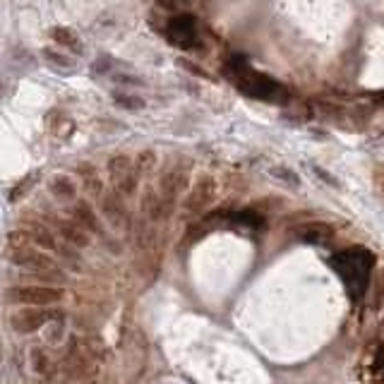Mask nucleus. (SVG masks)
<instances>
[{
    "instance_id": "obj_1",
    "label": "nucleus",
    "mask_w": 384,
    "mask_h": 384,
    "mask_svg": "<svg viewBox=\"0 0 384 384\" xmlns=\"http://www.w3.org/2000/svg\"><path fill=\"white\" fill-rule=\"evenodd\" d=\"M331 269L341 276L346 291L353 300H361L365 295V288L370 283V272L375 267V255L365 248H351L344 250V253L334 255L331 260Z\"/></svg>"
},
{
    "instance_id": "obj_2",
    "label": "nucleus",
    "mask_w": 384,
    "mask_h": 384,
    "mask_svg": "<svg viewBox=\"0 0 384 384\" xmlns=\"http://www.w3.org/2000/svg\"><path fill=\"white\" fill-rule=\"evenodd\" d=\"M8 298L12 303L20 305H34V307H43V305H58L67 298L65 288L60 286H15L8 291Z\"/></svg>"
},
{
    "instance_id": "obj_3",
    "label": "nucleus",
    "mask_w": 384,
    "mask_h": 384,
    "mask_svg": "<svg viewBox=\"0 0 384 384\" xmlns=\"http://www.w3.org/2000/svg\"><path fill=\"white\" fill-rule=\"evenodd\" d=\"M109 180H111V187L116 194L121 197H130L132 192L137 190V180L140 175L135 171V163H132L130 156H113L109 161Z\"/></svg>"
},
{
    "instance_id": "obj_4",
    "label": "nucleus",
    "mask_w": 384,
    "mask_h": 384,
    "mask_svg": "<svg viewBox=\"0 0 384 384\" xmlns=\"http://www.w3.org/2000/svg\"><path fill=\"white\" fill-rule=\"evenodd\" d=\"M216 194H219V182L214 180L212 175H199V178L194 180V185L190 187V192H187L185 202H182V209L190 214L204 212L207 207L214 204Z\"/></svg>"
},
{
    "instance_id": "obj_5",
    "label": "nucleus",
    "mask_w": 384,
    "mask_h": 384,
    "mask_svg": "<svg viewBox=\"0 0 384 384\" xmlns=\"http://www.w3.org/2000/svg\"><path fill=\"white\" fill-rule=\"evenodd\" d=\"M185 187H187V166H173L166 173H161L156 192L161 194V199L168 207H173L175 199L185 192Z\"/></svg>"
},
{
    "instance_id": "obj_6",
    "label": "nucleus",
    "mask_w": 384,
    "mask_h": 384,
    "mask_svg": "<svg viewBox=\"0 0 384 384\" xmlns=\"http://www.w3.org/2000/svg\"><path fill=\"white\" fill-rule=\"evenodd\" d=\"M166 39L171 41L173 46L190 48L192 43L197 41V24H194L190 15L173 17V20L166 24Z\"/></svg>"
},
{
    "instance_id": "obj_7",
    "label": "nucleus",
    "mask_w": 384,
    "mask_h": 384,
    "mask_svg": "<svg viewBox=\"0 0 384 384\" xmlns=\"http://www.w3.org/2000/svg\"><path fill=\"white\" fill-rule=\"evenodd\" d=\"M99 209H102L104 219L109 221L111 229H116V231L128 229V209H125L121 194L104 190L102 197H99Z\"/></svg>"
},
{
    "instance_id": "obj_8",
    "label": "nucleus",
    "mask_w": 384,
    "mask_h": 384,
    "mask_svg": "<svg viewBox=\"0 0 384 384\" xmlns=\"http://www.w3.org/2000/svg\"><path fill=\"white\" fill-rule=\"evenodd\" d=\"M10 262L17 264V267H22L24 272H29V269H53L55 262L51 260V255H46L43 250L39 248H24V250H15V253H8Z\"/></svg>"
},
{
    "instance_id": "obj_9",
    "label": "nucleus",
    "mask_w": 384,
    "mask_h": 384,
    "mask_svg": "<svg viewBox=\"0 0 384 384\" xmlns=\"http://www.w3.org/2000/svg\"><path fill=\"white\" fill-rule=\"evenodd\" d=\"M48 317H51V312L41 310V307H34V305H27L24 310H20L17 314H12V327H15L17 331L22 334H31L36 329H41L43 324L48 322Z\"/></svg>"
},
{
    "instance_id": "obj_10",
    "label": "nucleus",
    "mask_w": 384,
    "mask_h": 384,
    "mask_svg": "<svg viewBox=\"0 0 384 384\" xmlns=\"http://www.w3.org/2000/svg\"><path fill=\"white\" fill-rule=\"evenodd\" d=\"M171 207L161 199V194L156 192V187H147L142 192V214L149 219V221H161L163 216H168Z\"/></svg>"
},
{
    "instance_id": "obj_11",
    "label": "nucleus",
    "mask_w": 384,
    "mask_h": 384,
    "mask_svg": "<svg viewBox=\"0 0 384 384\" xmlns=\"http://www.w3.org/2000/svg\"><path fill=\"white\" fill-rule=\"evenodd\" d=\"M295 236H298L303 243H310V245H324V243L334 236V229H331L329 224L310 221V224L298 226V229H295Z\"/></svg>"
},
{
    "instance_id": "obj_12",
    "label": "nucleus",
    "mask_w": 384,
    "mask_h": 384,
    "mask_svg": "<svg viewBox=\"0 0 384 384\" xmlns=\"http://www.w3.org/2000/svg\"><path fill=\"white\" fill-rule=\"evenodd\" d=\"M60 236L62 241L67 245H72V248H87V245L92 243V233L87 229H82L77 221H60Z\"/></svg>"
},
{
    "instance_id": "obj_13",
    "label": "nucleus",
    "mask_w": 384,
    "mask_h": 384,
    "mask_svg": "<svg viewBox=\"0 0 384 384\" xmlns=\"http://www.w3.org/2000/svg\"><path fill=\"white\" fill-rule=\"evenodd\" d=\"M72 221H77L82 229H87L89 233H99V231H102L97 212H94L92 207H89V202H84V199L75 202V207H72Z\"/></svg>"
},
{
    "instance_id": "obj_14",
    "label": "nucleus",
    "mask_w": 384,
    "mask_h": 384,
    "mask_svg": "<svg viewBox=\"0 0 384 384\" xmlns=\"http://www.w3.org/2000/svg\"><path fill=\"white\" fill-rule=\"evenodd\" d=\"M48 190L60 202H72L77 197V185L72 182L70 175H53L51 182H48Z\"/></svg>"
},
{
    "instance_id": "obj_15",
    "label": "nucleus",
    "mask_w": 384,
    "mask_h": 384,
    "mask_svg": "<svg viewBox=\"0 0 384 384\" xmlns=\"http://www.w3.org/2000/svg\"><path fill=\"white\" fill-rule=\"evenodd\" d=\"M27 231L31 233V243H34V248L43 250V253H53V250H58V243H55L53 233L48 231L46 226H41V224H31Z\"/></svg>"
},
{
    "instance_id": "obj_16",
    "label": "nucleus",
    "mask_w": 384,
    "mask_h": 384,
    "mask_svg": "<svg viewBox=\"0 0 384 384\" xmlns=\"http://www.w3.org/2000/svg\"><path fill=\"white\" fill-rule=\"evenodd\" d=\"M46 125H48V130H51L55 137H67V135H72V130H75L72 118L65 116L62 111L48 113V116H46Z\"/></svg>"
},
{
    "instance_id": "obj_17",
    "label": "nucleus",
    "mask_w": 384,
    "mask_h": 384,
    "mask_svg": "<svg viewBox=\"0 0 384 384\" xmlns=\"http://www.w3.org/2000/svg\"><path fill=\"white\" fill-rule=\"evenodd\" d=\"M51 36H53V41H55V43H60L62 48H70L72 53H82V41H79V36L75 34V31H72L70 27H53Z\"/></svg>"
},
{
    "instance_id": "obj_18",
    "label": "nucleus",
    "mask_w": 384,
    "mask_h": 384,
    "mask_svg": "<svg viewBox=\"0 0 384 384\" xmlns=\"http://www.w3.org/2000/svg\"><path fill=\"white\" fill-rule=\"evenodd\" d=\"M29 358H31V370H34V373H39V375H43V377H51V375L58 373V368H55V365L51 363V358L43 353L41 349L31 351Z\"/></svg>"
},
{
    "instance_id": "obj_19",
    "label": "nucleus",
    "mask_w": 384,
    "mask_h": 384,
    "mask_svg": "<svg viewBox=\"0 0 384 384\" xmlns=\"http://www.w3.org/2000/svg\"><path fill=\"white\" fill-rule=\"evenodd\" d=\"M79 171H82V175H84V190L89 192V197H97V199L102 197V192L106 190V187H104V180L97 175V171H94L92 166L89 168L82 166Z\"/></svg>"
},
{
    "instance_id": "obj_20",
    "label": "nucleus",
    "mask_w": 384,
    "mask_h": 384,
    "mask_svg": "<svg viewBox=\"0 0 384 384\" xmlns=\"http://www.w3.org/2000/svg\"><path fill=\"white\" fill-rule=\"evenodd\" d=\"M132 163H135L137 175L154 173V168H156V152H152V149H144V152L137 154V159H132Z\"/></svg>"
},
{
    "instance_id": "obj_21",
    "label": "nucleus",
    "mask_w": 384,
    "mask_h": 384,
    "mask_svg": "<svg viewBox=\"0 0 384 384\" xmlns=\"http://www.w3.org/2000/svg\"><path fill=\"white\" fill-rule=\"evenodd\" d=\"M31 233L27 229H15L8 233V253H15V250H24L31 248Z\"/></svg>"
},
{
    "instance_id": "obj_22",
    "label": "nucleus",
    "mask_w": 384,
    "mask_h": 384,
    "mask_svg": "<svg viewBox=\"0 0 384 384\" xmlns=\"http://www.w3.org/2000/svg\"><path fill=\"white\" fill-rule=\"evenodd\" d=\"M113 99H116V104H118V106H123V109H130V111H140L142 106H144L142 99L132 97V94H121V92H116V94H113Z\"/></svg>"
},
{
    "instance_id": "obj_23",
    "label": "nucleus",
    "mask_w": 384,
    "mask_h": 384,
    "mask_svg": "<svg viewBox=\"0 0 384 384\" xmlns=\"http://www.w3.org/2000/svg\"><path fill=\"white\" fill-rule=\"evenodd\" d=\"M43 55H46V60H55V65H70V60H67L65 55H58L55 51H51V48H46Z\"/></svg>"
},
{
    "instance_id": "obj_24",
    "label": "nucleus",
    "mask_w": 384,
    "mask_h": 384,
    "mask_svg": "<svg viewBox=\"0 0 384 384\" xmlns=\"http://www.w3.org/2000/svg\"><path fill=\"white\" fill-rule=\"evenodd\" d=\"M274 175H279V178L288 180V182H291V185H298V178H295V173L286 171V168H274Z\"/></svg>"
},
{
    "instance_id": "obj_25",
    "label": "nucleus",
    "mask_w": 384,
    "mask_h": 384,
    "mask_svg": "<svg viewBox=\"0 0 384 384\" xmlns=\"http://www.w3.org/2000/svg\"><path fill=\"white\" fill-rule=\"evenodd\" d=\"M29 185H31V178H27L24 182H20V185H17V190H12V192H10V199H12V202H17V199L22 197V192L27 190Z\"/></svg>"
},
{
    "instance_id": "obj_26",
    "label": "nucleus",
    "mask_w": 384,
    "mask_h": 384,
    "mask_svg": "<svg viewBox=\"0 0 384 384\" xmlns=\"http://www.w3.org/2000/svg\"><path fill=\"white\" fill-rule=\"evenodd\" d=\"M375 190L384 197V168H377L375 171Z\"/></svg>"
},
{
    "instance_id": "obj_27",
    "label": "nucleus",
    "mask_w": 384,
    "mask_h": 384,
    "mask_svg": "<svg viewBox=\"0 0 384 384\" xmlns=\"http://www.w3.org/2000/svg\"><path fill=\"white\" fill-rule=\"evenodd\" d=\"M0 363H3V344H0Z\"/></svg>"
},
{
    "instance_id": "obj_28",
    "label": "nucleus",
    "mask_w": 384,
    "mask_h": 384,
    "mask_svg": "<svg viewBox=\"0 0 384 384\" xmlns=\"http://www.w3.org/2000/svg\"><path fill=\"white\" fill-rule=\"evenodd\" d=\"M382 375H384V368H382Z\"/></svg>"
}]
</instances>
